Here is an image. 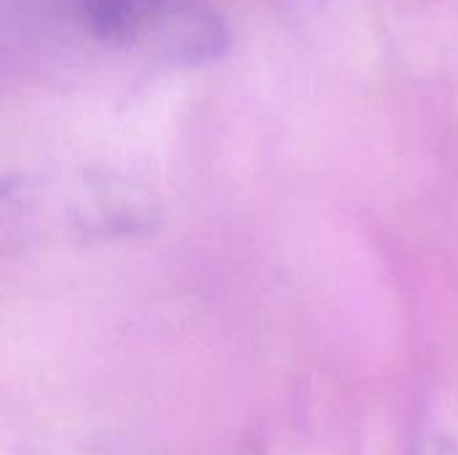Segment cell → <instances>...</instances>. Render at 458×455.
<instances>
[{
	"label": "cell",
	"instance_id": "obj_1",
	"mask_svg": "<svg viewBox=\"0 0 458 455\" xmlns=\"http://www.w3.org/2000/svg\"><path fill=\"white\" fill-rule=\"evenodd\" d=\"M94 40L137 46L166 64L217 62L231 43L225 19L209 0H40Z\"/></svg>",
	"mask_w": 458,
	"mask_h": 455
},
{
	"label": "cell",
	"instance_id": "obj_2",
	"mask_svg": "<svg viewBox=\"0 0 458 455\" xmlns=\"http://www.w3.org/2000/svg\"><path fill=\"white\" fill-rule=\"evenodd\" d=\"M416 455H458V448L451 440L435 434V437H424V440L419 442Z\"/></svg>",
	"mask_w": 458,
	"mask_h": 455
}]
</instances>
